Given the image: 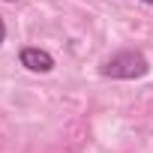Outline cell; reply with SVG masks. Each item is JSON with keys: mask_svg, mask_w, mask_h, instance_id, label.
I'll list each match as a JSON object with an SVG mask.
<instances>
[{"mask_svg": "<svg viewBox=\"0 0 153 153\" xmlns=\"http://www.w3.org/2000/svg\"><path fill=\"white\" fill-rule=\"evenodd\" d=\"M6 3H15V0H6Z\"/></svg>", "mask_w": 153, "mask_h": 153, "instance_id": "cell-5", "label": "cell"}, {"mask_svg": "<svg viewBox=\"0 0 153 153\" xmlns=\"http://www.w3.org/2000/svg\"><path fill=\"white\" fill-rule=\"evenodd\" d=\"M141 3H147V6H153V0H141Z\"/></svg>", "mask_w": 153, "mask_h": 153, "instance_id": "cell-4", "label": "cell"}, {"mask_svg": "<svg viewBox=\"0 0 153 153\" xmlns=\"http://www.w3.org/2000/svg\"><path fill=\"white\" fill-rule=\"evenodd\" d=\"M18 60H21V66H24L27 72H42V75H48V72L54 69V57H51L45 48H36V45L21 48Z\"/></svg>", "mask_w": 153, "mask_h": 153, "instance_id": "cell-2", "label": "cell"}, {"mask_svg": "<svg viewBox=\"0 0 153 153\" xmlns=\"http://www.w3.org/2000/svg\"><path fill=\"white\" fill-rule=\"evenodd\" d=\"M99 72L105 75V78H114V81H135V78H144V75L150 72V63H147V57H144L141 51L126 48V51L111 54V57L102 63Z\"/></svg>", "mask_w": 153, "mask_h": 153, "instance_id": "cell-1", "label": "cell"}, {"mask_svg": "<svg viewBox=\"0 0 153 153\" xmlns=\"http://www.w3.org/2000/svg\"><path fill=\"white\" fill-rule=\"evenodd\" d=\"M3 36H6V24H3V18H0V42H3Z\"/></svg>", "mask_w": 153, "mask_h": 153, "instance_id": "cell-3", "label": "cell"}]
</instances>
